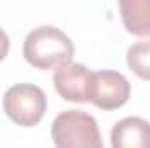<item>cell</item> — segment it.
<instances>
[{"mask_svg": "<svg viewBox=\"0 0 150 148\" xmlns=\"http://www.w3.org/2000/svg\"><path fill=\"white\" fill-rule=\"evenodd\" d=\"M2 106L5 115L18 125L33 127L42 120L47 98L44 91L35 84H16L4 94Z\"/></svg>", "mask_w": 150, "mask_h": 148, "instance_id": "obj_3", "label": "cell"}, {"mask_svg": "<svg viewBox=\"0 0 150 148\" xmlns=\"http://www.w3.org/2000/svg\"><path fill=\"white\" fill-rule=\"evenodd\" d=\"M51 136L56 148H105L96 118L82 110H65L56 115Z\"/></svg>", "mask_w": 150, "mask_h": 148, "instance_id": "obj_2", "label": "cell"}, {"mask_svg": "<svg viewBox=\"0 0 150 148\" xmlns=\"http://www.w3.org/2000/svg\"><path fill=\"white\" fill-rule=\"evenodd\" d=\"M120 18L126 30L138 37L150 35V0H120Z\"/></svg>", "mask_w": 150, "mask_h": 148, "instance_id": "obj_7", "label": "cell"}, {"mask_svg": "<svg viewBox=\"0 0 150 148\" xmlns=\"http://www.w3.org/2000/svg\"><path fill=\"white\" fill-rule=\"evenodd\" d=\"M129 96L131 84L122 73L113 70L93 72L89 101L94 106L101 110H117L122 105H126Z\"/></svg>", "mask_w": 150, "mask_h": 148, "instance_id": "obj_4", "label": "cell"}, {"mask_svg": "<svg viewBox=\"0 0 150 148\" xmlns=\"http://www.w3.org/2000/svg\"><path fill=\"white\" fill-rule=\"evenodd\" d=\"M9 47H11V42H9V35L0 28V61L5 59L7 52H9Z\"/></svg>", "mask_w": 150, "mask_h": 148, "instance_id": "obj_9", "label": "cell"}, {"mask_svg": "<svg viewBox=\"0 0 150 148\" xmlns=\"http://www.w3.org/2000/svg\"><path fill=\"white\" fill-rule=\"evenodd\" d=\"M112 148H150V122L142 117L120 118L110 132Z\"/></svg>", "mask_w": 150, "mask_h": 148, "instance_id": "obj_6", "label": "cell"}, {"mask_svg": "<svg viewBox=\"0 0 150 148\" xmlns=\"http://www.w3.org/2000/svg\"><path fill=\"white\" fill-rule=\"evenodd\" d=\"M126 61L136 77L150 80V40L134 42L126 52Z\"/></svg>", "mask_w": 150, "mask_h": 148, "instance_id": "obj_8", "label": "cell"}, {"mask_svg": "<svg viewBox=\"0 0 150 148\" xmlns=\"http://www.w3.org/2000/svg\"><path fill=\"white\" fill-rule=\"evenodd\" d=\"M75 49L70 37L52 25L33 28L23 42L25 59L38 70H51L72 61Z\"/></svg>", "mask_w": 150, "mask_h": 148, "instance_id": "obj_1", "label": "cell"}, {"mask_svg": "<svg viewBox=\"0 0 150 148\" xmlns=\"http://www.w3.org/2000/svg\"><path fill=\"white\" fill-rule=\"evenodd\" d=\"M56 92L72 103H87L91 96L93 72L80 63H67L58 66L52 75Z\"/></svg>", "mask_w": 150, "mask_h": 148, "instance_id": "obj_5", "label": "cell"}]
</instances>
